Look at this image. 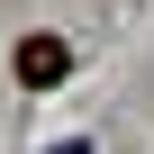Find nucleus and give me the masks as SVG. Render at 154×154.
<instances>
[{
	"mask_svg": "<svg viewBox=\"0 0 154 154\" xmlns=\"http://www.w3.org/2000/svg\"><path fill=\"white\" fill-rule=\"evenodd\" d=\"M9 63H18V82H36V91H45V82H63V72H72V45H63V36H18V54H9Z\"/></svg>",
	"mask_w": 154,
	"mask_h": 154,
	"instance_id": "1",
	"label": "nucleus"
},
{
	"mask_svg": "<svg viewBox=\"0 0 154 154\" xmlns=\"http://www.w3.org/2000/svg\"><path fill=\"white\" fill-rule=\"evenodd\" d=\"M54 154H91V145H54Z\"/></svg>",
	"mask_w": 154,
	"mask_h": 154,
	"instance_id": "2",
	"label": "nucleus"
}]
</instances>
